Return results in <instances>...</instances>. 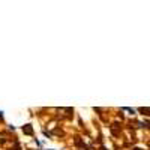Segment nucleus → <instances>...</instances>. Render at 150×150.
<instances>
[{"instance_id": "f257e3e1", "label": "nucleus", "mask_w": 150, "mask_h": 150, "mask_svg": "<svg viewBox=\"0 0 150 150\" xmlns=\"http://www.w3.org/2000/svg\"><path fill=\"white\" fill-rule=\"evenodd\" d=\"M23 131L26 132V134H32V132H33V131H32V126H30V125H27L26 128H23Z\"/></svg>"}]
</instances>
